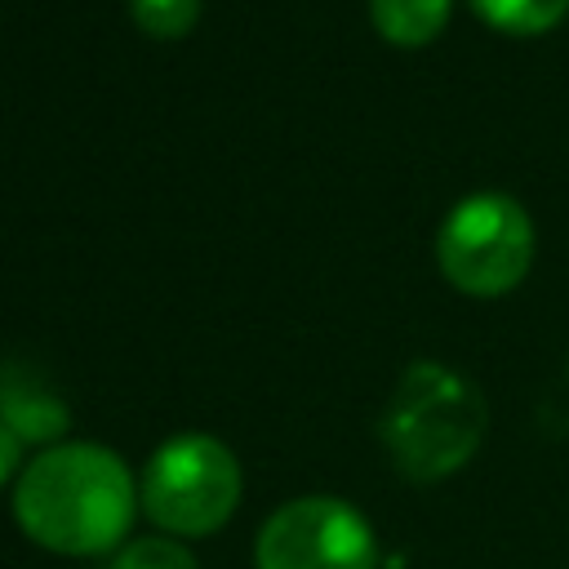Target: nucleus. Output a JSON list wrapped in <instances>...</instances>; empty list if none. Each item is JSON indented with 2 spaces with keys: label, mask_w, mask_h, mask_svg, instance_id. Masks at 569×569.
Masks as SVG:
<instances>
[{
  "label": "nucleus",
  "mask_w": 569,
  "mask_h": 569,
  "mask_svg": "<svg viewBox=\"0 0 569 569\" xmlns=\"http://www.w3.org/2000/svg\"><path fill=\"white\" fill-rule=\"evenodd\" d=\"M0 422L22 440V445H62L67 427H71V409L62 396H53L40 382L27 378H4L0 382Z\"/></svg>",
  "instance_id": "nucleus-6"
},
{
  "label": "nucleus",
  "mask_w": 569,
  "mask_h": 569,
  "mask_svg": "<svg viewBox=\"0 0 569 569\" xmlns=\"http://www.w3.org/2000/svg\"><path fill=\"white\" fill-rule=\"evenodd\" d=\"M453 0H369L373 31L396 49H422L449 27Z\"/></svg>",
  "instance_id": "nucleus-7"
},
{
  "label": "nucleus",
  "mask_w": 569,
  "mask_h": 569,
  "mask_svg": "<svg viewBox=\"0 0 569 569\" xmlns=\"http://www.w3.org/2000/svg\"><path fill=\"white\" fill-rule=\"evenodd\" d=\"M471 13L502 36H542L565 22L569 0H467Z\"/></svg>",
  "instance_id": "nucleus-8"
},
{
  "label": "nucleus",
  "mask_w": 569,
  "mask_h": 569,
  "mask_svg": "<svg viewBox=\"0 0 569 569\" xmlns=\"http://www.w3.org/2000/svg\"><path fill=\"white\" fill-rule=\"evenodd\" d=\"M533 218L507 191L462 196L436 231V267L467 298H502L533 267Z\"/></svg>",
  "instance_id": "nucleus-4"
},
{
  "label": "nucleus",
  "mask_w": 569,
  "mask_h": 569,
  "mask_svg": "<svg viewBox=\"0 0 569 569\" xmlns=\"http://www.w3.org/2000/svg\"><path fill=\"white\" fill-rule=\"evenodd\" d=\"M485 431L489 405L480 387L440 360L405 365L378 418V440L409 485H436L462 471L480 453Z\"/></svg>",
  "instance_id": "nucleus-2"
},
{
  "label": "nucleus",
  "mask_w": 569,
  "mask_h": 569,
  "mask_svg": "<svg viewBox=\"0 0 569 569\" xmlns=\"http://www.w3.org/2000/svg\"><path fill=\"white\" fill-rule=\"evenodd\" d=\"M142 511L138 476L98 440H62L36 449L13 480L18 529L53 556H107L129 542Z\"/></svg>",
  "instance_id": "nucleus-1"
},
{
  "label": "nucleus",
  "mask_w": 569,
  "mask_h": 569,
  "mask_svg": "<svg viewBox=\"0 0 569 569\" xmlns=\"http://www.w3.org/2000/svg\"><path fill=\"white\" fill-rule=\"evenodd\" d=\"M22 449H27V445L0 422V489L13 485V480L22 476V467H27V462H22Z\"/></svg>",
  "instance_id": "nucleus-11"
},
{
  "label": "nucleus",
  "mask_w": 569,
  "mask_h": 569,
  "mask_svg": "<svg viewBox=\"0 0 569 569\" xmlns=\"http://www.w3.org/2000/svg\"><path fill=\"white\" fill-rule=\"evenodd\" d=\"M129 18L151 40H182L200 22V0H129Z\"/></svg>",
  "instance_id": "nucleus-9"
},
{
  "label": "nucleus",
  "mask_w": 569,
  "mask_h": 569,
  "mask_svg": "<svg viewBox=\"0 0 569 569\" xmlns=\"http://www.w3.org/2000/svg\"><path fill=\"white\" fill-rule=\"evenodd\" d=\"M244 493L236 453L209 431H178L160 440L138 476L142 516L169 538L218 533Z\"/></svg>",
  "instance_id": "nucleus-3"
},
{
  "label": "nucleus",
  "mask_w": 569,
  "mask_h": 569,
  "mask_svg": "<svg viewBox=\"0 0 569 569\" xmlns=\"http://www.w3.org/2000/svg\"><path fill=\"white\" fill-rule=\"evenodd\" d=\"M258 569H378V533L365 511L333 493L280 502L253 542Z\"/></svg>",
  "instance_id": "nucleus-5"
},
{
  "label": "nucleus",
  "mask_w": 569,
  "mask_h": 569,
  "mask_svg": "<svg viewBox=\"0 0 569 569\" xmlns=\"http://www.w3.org/2000/svg\"><path fill=\"white\" fill-rule=\"evenodd\" d=\"M107 569H200V565L178 538L147 533V538H129L120 551H111Z\"/></svg>",
  "instance_id": "nucleus-10"
}]
</instances>
